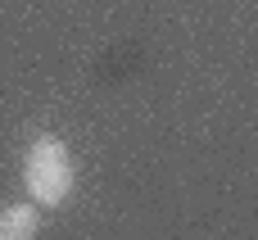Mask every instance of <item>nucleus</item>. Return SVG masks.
Here are the masks:
<instances>
[{"mask_svg":"<svg viewBox=\"0 0 258 240\" xmlns=\"http://www.w3.org/2000/svg\"><path fill=\"white\" fill-rule=\"evenodd\" d=\"M23 186L32 195L36 209H59L73 186H77V163H73V150L59 141V136H36L27 159H23Z\"/></svg>","mask_w":258,"mask_h":240,"instance_id":"nucleus-1","label":"nucleus"},{"mask_svg":"<svg viewBox=\"0 0 258 240\" xmlns=\"http://www.w3.org/2000/svg\"><path fill=\"white\" fill-rule=\"evenodd\" d=\"M36 236H41V209L36 204L0 209V240H36Z\"/></svg>","mask_w":258,"mask_h":240,"instance_id":"nucleus-2","label":"nucleus"}]
</instances>
